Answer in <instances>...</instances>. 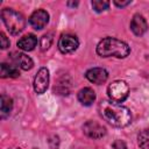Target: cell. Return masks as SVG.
Instances as JSON below:
<instances>
[{
    "instance_id": "cell-1",
    "label": "cell",
    "mask_w": 149,
    "mask_h": 149,
    "mask_svg": "<svg viewBox=\"0 0 149 149\" xmlns=\"http://www.w3.org/2000/svg\"><path fill=\"white\" fill-rule=\"evenodd\" d=\"M99 112L105 121H107L109 125L114 127H126L130 123L132 115L127 107L113 102L104 100L99 104Z\"/></svg>"
},
{
    "instance_id": "cell-2",
    "label": "cell",
    "mask_w": 149,
    "mask_h": 149,
    "mask_svg": "<svg viewBox=\"0 0 149 149\" xmlns=\"http://www.w3.org/2000/svg\"><path fill=\"white\" fill-rule=\"evenodd\" d=\"M129 45L126 42L114 37H106L101 40L97 45V54L101 57L125 58L129 55Z\"/></svg>"
},
{
    "instance_id": "cell-3",
    "label": "cell",
    "mask_w": 149,
    "mask_h": 149,
    "mask_svg": "<svg viewBox=\"0 0 149 149\" xmlns=\"http://www.w3.org/2000/svg\"><path fill=\"white\" fill-rule=\"evenodd\" d=\"M1 19L7 30L12 35L20 34L26 27L24 16L21 13L14 10L13 8H3L1 10Z\"/></svg>"
},
{
    "instance_id": "cell-4",
    "label": "cell",
    "mask_w": 149,
    "mask_h": 149,
    "mask_svg": "<svg viewBox=\"0 0 149 149\" xmlns=\"http://www.w3.org/2000/svg\"><path fill=\"white\" fill-rule=\"evenodd\" d=\"M107 93H108L111 101L120 104L127 99V97L129 94V87L126 81L115 80L112 84H109V86L107 88Z\"/></svg>"
},
{
    "instance_id": "cell-5",
    "label": "cell",
    "mask_w": 149,
    "mask_h": 149,
    "mask_svg": "<svg viewBox=\"0 0 149 149\" xmlns=\"http://www.w3.org/2000/svg\"><path fill=\"white\" fill-rule=\"evenodd\" d=\"M79 47V41L74 35L65 34L59 37L58 41V49L62 54H71L77 50Z\"/></svg>"
},
{
    "instance_id": "cell-6",
    "label": "cell",
    "mask_w": 149,
    "mask_h": 149,
    "mask_svg": "<svg viewBox=\"0 0 149 149\" xmlns=\"http://www.w3.org/2000/svg\"><path fill=\"white\" fill-rule=\"evenodd\" d=\"M49 85V71L47 68H41L34 78V90L36 93L42 94L47 91Z\"/></svg>"
},
{
    "instance_id": "cell-7",
    "label": "cell",
    "mask_w": 149,
    "mask_h": 149,
    "mask_svg": "<svg viewBox=\"0 0 149 149\" xmlns=\"http://www.w3.org/2000/svg\"><path fill=\"white\" fill-rule=\"evenodd\" d=\"M48 22H49V14L44 9H37V10H35L30 15V17H29V23L36 30L43 29L48 24Z\"/></svg>"
},
{
    "instance_id": "cell-8",
    "label": "cell",
    "mask_w": 149,
    "mask_h": 149,
    "mask_svg": "<svg viewBox=\"0 0 149 149\" xmlns=\"http://www.w3.org/2000/svg\"><path fill=\"white\" fill-rule=\"evenodd\" d=\"M83 130L91 139H101L106 134L105 127H102L95 121H87L83 126Z\"/></svg>"
},
{
    "instance_id": "cell-9",
    "label": "cell",
    "mask_w": 149,
    "mask_h": 149,
    "mask_svg": "<svg viewBox=\"0 0 149 149\" xmlns=\"http://www.w3.org/2000/svg\"><path fill=\"white\" fill-rule=\"evenodd\" d=\"M86 78L93 84H104L108 78V72L102 68H93L86 72Z\"/></svg>"
},
{
    "instance_id": "cell-10",
    "label": "cell",
    "mask_w": 149,
    "mask_h": 149,
    "mask_svg": "<svg viewBox=\"0 0 149 149\" xmlns=\"http://www.w3.org/2000/svg\"><path fill=\"white\" fill-rule=\"evenodd\" d=\"M130 29L136 36L143 35L148 29V24H147L146 19L140 14H135L130 21Z\"/></svg>"
},
{
    "instance_id": "cell-11",
    "label": "cell",
    "mask_w": 149,
    "mask_h": 149,
    "mask_svg": "<svg viewBox=\"0 0 149 149\" xmlns=\"http://www.w3.org/2000/svg\"><path fill=\"white\" fill-rule=\"evenodd\" d=\"M12 59L15 63V65L19 66L22 70H30L33 68V65H34L33 59L29 56H27L26 54H22V52L14 54L12 56Z\"/></svg>"
},
{
    "instance_id": "cell-12",
    "label": "cell",
    "mask_w": 149,
    "mask_h": 149,
    "mask_svg": "<svg viewBox=\"0 0 149 149\" xmlns=\"http://www.w3.org/2000/svg\"><path fill=\"white\" fill-rule=\"evenodd\" d=\"M78 100L84 106H90L95 100V93L91 87H84L78 92Z\"/></svg>"
},
{
    "instance_id": "cell-13",
    "label": "cell",
    "mask_w": 149,
    "mask_h": 149,
    "mask_svg": "<svg viewBox=\"0 0 149 149\" xmlns=\"http://www.w3.org/2000/svg\"><path fill=\"white\" fill-rule=\"evenodd\" d=\"M37 44V38L35 35L33 34H28L22 36L19 41H17V47L24 51H30L33 50Z\"/></svg>"
},
{
    "instance_id": "cell-14",
    "label": "cell",
    "mask_w": 149,
    "mask_h": 149,
    "mask_svg": "<svg viewBox=\"0 0 149 149\" xmlns=\"http://www.w3.org/2000/svg\"><path fill=\"white\" fill-rule=\"evenodd\" d=\"M0 68H1L0 69V76L2 78H8V77L9 78H16L20 74V72L15 65H9L6 63H2Z\"/></svg>"
},
{
    "instance_id": "cell-15",
    "label": "cell",
    "mask_w": 149,
    "mask_h": 149,
    "mask_svg": "<svg viewBox=\"0 0 149 149\" xmlns=\"http://www.w3.org/2000/svg\"><path fill=\"white\" fill-rule=\"evenodd\" d=\"M13 108V100L2 94L1 95V102H0V112H1V118H6L7 115H9L10 111Z\"/></svg>"
},
{
    "instance_id": "cell-16",
    "label": "cell",
    "mask_w": 149,
    "mask_h": 149,
    "mask_svg": "<svg viewBox=\"0 0 149 149\" xmlns=\"http://www.w3.org/2000/svg\"><path fill=\"white\" fill-rule=\"evenodd\" d=\"M137 143L142 149H149V128L140 132L137 136Z\"/></svg>"
},
{
    "instance_id": "cell-17",
    "label": "cell",
    "mask_w": 149,
    "mask_h": 149,
    "mask_svg": "<svg viewBox=\"0 0 149 149\" xmlns=\"http://www.w3.org/2000/svg\"><path fill=\"white\" fill-rule=\"evenodd\" d=\"M92 7L95 12H104L109 7V1L106 0H93Z\"/></svg>"
},
{
    "instance_id": "cell-18",
    "label": "cell",
    "mask_w": 149,
    "mask_h": 149,
    "mask_svg": "<svg viewBox=\"0 0 149 149\" xmlns=\"http://www.w3.org/2000/svg\"><path fill=\"white\" fill-rule=\"evenodd\" d=\"M52 43V35L51 34H47L44 36H42L41 38V49L42 50H47L51 47Z\"/></svg>"
},
{
    "instance_id": "cell-19",
    "label": "cell",
    "mask_w": 149,
    "mask_h": 149,
    "mask_svg": "<svg viewBox=\"0 0 149 149\" xmlns=\"http://www.w3.org/2000/svg\"><path fill=\"white\" fill-rule=\"evenodd\" d=\"M9 40L6 37V35L3 33L0 34V45H1V49H7L9 47Z\"/></svg>"
},
{
    "instance_id": "cell-20",
    "label": "cell",
    "mask_w": 149,
    "mask_h": 149,
    "mask_svg": "<svg viewBox=\"0 0 149 149\" xmlns=\"http://www.w3.org/2000/svg\"><path fill=\"white\" fill-rule=\"evenodd\" d=\"M113 149H127V146L122 140H116L113 142Z\"/></svg>"
},
{
    "instance_id": "cell-21",
    "label": "cell",
    "mask_w": 149,
    "mask_h": 149,
    "mask_svg": "<svg viewBox=\"0 0 149 149\" xmlns=\"http://www.w3.org/2000/svg\"><path fill=\"white\" fill-rule=\"evenodd\" d=\"M132 3V0H127V1H119V0H115L114 1V5H116L118 7H125L127 5Z\"/></svg>"
},
{
    "instance_id": "cell-22",
    "label": "cell",
    "mask_w": 149,
    "mask_h": 149,
    "mask_svg": "<svg viewBox=\"0 0 149 149\" xmlns=\"http://www.w3.org/2000/svg\"><path fill=\"white\" fill-rule=\"evenodd\" d=\"M78 5V2L76 1V2H68V6H72V7H74V6H77Z\"/></svg>"
}]
</instances>
